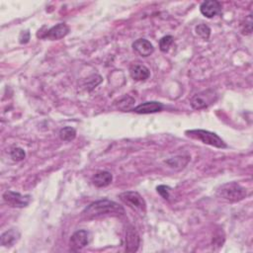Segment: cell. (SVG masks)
I'll use <instances>...</instances> for the list:
<instances>
[{
    "mask_svg": "<svg viewBox=\"0 0 253 253\" xmlns=\"http://www.w3.org/2000/svg\"><path fill=\"white\" fill-rule=\"evenodd\" d=\"M124 213H125L124 208L120 206L118 203L108 199H104L90 204L82 212V215L86 218H94V217H99L102 216H107L112 214H124Z\"/></svg>",
    "mask_w": 253,
    "mask_h": 253,
    "instance_id": "cell-1",
    "label": "cell"
},
{
    "mask_svg": "<svg viewBox=\"0 0 253 253\" xmlns=\"http://www.w3.org/2000/svg\"><path fill=\"white\" fill-rule=\"evenodd\" d=\"M217 195L231 203H235L243 200L247 196L246 189L236 182H230L221 185L217 191Z\"/></svg>",
    "mask_w": 253,
    "mask_h": 253,
    "instance_id": "cell-2",
    "label": "cell"
},
{
    "mask_svg": "<svg viewBox=\"0 0 253 253\" xmlns=\"http://www.w3.org/2000/svg\"><path fill=\"white\" fill-rule=\"evenodd\" d=\"M185 134L187 137L198 140L202 142L203 144L217 147V148H227L228 145L227 144L221 140L217 134L210 132V131H205V130H190L186 131Z\"/></svg>",
    "mask_w": 253,
    "mask_h": 253,
    "instance_id": "cell-3",
    "label": "cell"
},
{
    "mask_svg": "<svg viewBox=\"0 0 253 253\" xmlns=\"http://www.w3.org/2000/svg\"><path fill=\"white\" fill-rule=\"evenodd\" d=\"M120 200L126 204L128 207H130L135 212L145 215L146 212V204L145 199L141 196L140 193L135 191H126L122 194H120Z\"/></svg>",
    "mask_w": 253,
    "mask_h": 253,
    "instance_id": "cell-4",
    "label": "cell"
},
{
    "mask_svg": "<svg viewBox=\"0 0 253 253\" xmlns=\"http://www.w3.org/2000/svg\"><path fill=\"white\" fill-rule=\"evenodd\" d=\"M217 99V93L212 89H208L194 95L190 103H191L193 109L202 110L208 108L210 105L215 103Z\"/></svg>",
    "mask_w": 253,
    "mask_h": 253,
    "instance_id": "cell-5",
    "label": "cell"
},
{
    "mask_svg": "<svg viewBox=\"0 0 253 253\" xmlns=\"http://www.w3.org/2000/svg\"><path fill=\"white\" fill-rule=\"evenodd\" d=\"M3 199L6 204L13 208H25L31 202V196L22 195L13 191H6L3 194Z\"/></svg>",
    "mask_w": 253,
    "mask_h": 253,
    "instance_id": "cell-6",
    "label": "cell"
},
{
    "mask_svg": "<svg viewBox=\"0 0 253 253\" xmlns=\"http://www.w3.org/2000/svg\"><path fill=\"white\" fill-rule=\"evenodd\" d=\"M69 33H70V27L65 23H59L52 27L51 29H49L42 38L55 41V40H60L62 38H65Z\"/></svg>",
    "mask_w": 253,
    "mask_h": 253,
    "instance_id": "cell-7",
    "label": "cell"
},
{
    "mask_svg": "<svg viewBox=\"0 0 253 253\" xmlns=\"http://www.w3.org/2000/svg\"><path fill=\"white\" fill-rule=\"evenodd\" d=\"M90 241V235L87 231L81 230L75 232L71 237V247L73 250H79L86 245H88Z\"/></svg>",
    "mask_w": 253,
    "mask_h": 253,
    "instance_id": "cell-8",
    "label": "cell"
},
{
    "mask_svg": "<svg viewBox=\"0 0 253 253\" xmlns=\"http://www.w3.org/2000/svg\"><path fill=\"white\" fill-rule=\"evenodd\" d=\"M140 246V236L137 231L130 227L126 232V251L136 252Z\"/></svg>",
    "mask_w": 253,
    "mask_h": 253,
    "instance_id": "cell-9",
    "label": "cell"
},
{
    "mask_svg": "<svg viewBox=\"0 0 253 253\" xmlns=\"http://www.w3.org/2000/svg\"><path fill=\"white\" fill-rule=\"evenodd\" d=\"M200 11L205 17L213 18L220 13L221 4L217 0H209V1H205L201 4Z\"/></svg>",
    "mask_w": 253,
    "mask_h": 253,
    "instance_id": "cell-10",
    "label": "cell"
},
{
    "mask_svg": "<svg viewBox=\"0 0 253 253\" xmlns=\"http://www.w3.org/2000/svg\"><path fill=\"white\" fill-rule=\"evenodd\" d=\"M164 108V105L161 102L156 101H150V102H145L138 107L134 108L133 111L137 114H152V113H157L162 112Z\"/></svg>",
    "mask_w": 253,
    "mask_h": 253,
    "instance_id": "cell-11",
    "label": "cell"
},
{
    "mask_svg": "<svg viewBox=\"0 0 253 253\" xmlns=\"http://www.w3.org/2000/svg\"><path fill=\"white\" fill-rule=\"evenodd\" d=\"M133 49L137 54H139L141 56L144 57L149 56L154 52L153 45L145 39H139L135 41L133 43Z\"/></svg>",
    "mask_w": 253,
    "mask_h": 253,
    "instance_id": "cell-12",
    "label": "cell"
},
{
    "mask_svg": "<svg viewBox=\"0 0 253 253\" xmlns=\"http://www.w3.org/2000/svg\"><path fill=\"white\" fill-rule=\"evenodd\" d=\"M130 74L131 77L137 81H145L149 77L150 72L146 67L137 63L130 68Z\"/></svg>",
    "mask_w": 253,
    "mask_h": 253,
    "instance_id": "cell-13",
    "label": "cell"
},
{
    "mask_svg": "<svg viewBox=\"0 0 253 253\" xmlns=\"http://www.w3.org/2000/svg\"><path fill=\"white\" fill-rule=\"evenodd\" d=\"M20 238V233L16 229H11L4 234H2L1 237H0V243L2 246L5 247H11L13 246Z\"/></svg>",
    "mask_w": 253,
    "mask_h": 253,
    "instance_id": "cell-14",
    "label": "cell"
},
{
    "mask_svg": "<svg viewBox=\"0 0 253 253\" xmlns=\"http://www.w3.org/2000/svg\"><path fill=\"white\" fill-rule=\"evenodd\" d=\"M112 180H113V176L109 171H99L92 178L93 184L98 188L109 186L112 183Z\"/></svg>",
    "mask_w": 253,
    "mask_h": 253,
    "instance_id": "cell-15",
    "label": "cell"
},
{
    "mask_svg": "<svg viewBox=\"0 0 253 253\" xmlns=\"http://www.w3.org/2000/svg\"><path fill=\"white\" fill-rule=\"evenodd\" d=\"M75 137L76 131L72 126H66V128L61 129L59 132V138L65 142H72L75 139Z\"/></svg>",
    "mask_w": 253,
    "mask_h": 253,
    "instance_id": "cell-16",
    "label": "cell"
},
{
    "mask_svg": "<svg viewBox=\"0 0 253 253\" xmlns=\"http://www.w3.org/2000/svg\"><path fill=\"white\" fill-rule=\"evenodd\" d=\"M196 33L204 40H208L211 36V29L206 24H200L196 27Z\"/></svg>",
    "mask_w": 253,
    "mask_h": 253,
    "instance_id": "cell-17",
    "label": "cell"
},
{
    "mask_svg": "<svg viewBox=\"0 0 253 253\" xmlns=\"http://www.w3.org/2000/svg\"><path fill=\"white\" fill-rule=\"evenodd\" d=\"M10 154H11L12 160L15 162H22L23 160H25V157H26V152L21 147H13Z\"/></svg>",
    "mask_w": 253,
    "mask_h": 253,
    "instance_id": "cell-18",
    "label": "cell"
},
{
    "mask_svg": "<svg viewBox=\"0 0 253 253\" xmlns=\"http://www.w3.org/2000/svg\"><path fill=\"white\" fill-rule=\"evenodd\" d=\"M184 158H185V157H183V156L173 157V158H171V160H168V161L166 162V163L169 164L171 167H175V168H176L177 166H179V167H182V168H183V167L188 163V162H189V160L184 162Z\"/></svg>",
    "mask_w": 253,
    "mask_h": 253,
    "instance_id": "cell-19",
    "label": "cell"
},
{
    "mask_svg": "<svg viewBox=\"0 0 253 253\" xmlns=\"http://www.w3.org/2000/svg\"><path fill=\"white\" fill-rule=\"evenodd\" d=\"M173 43V37L172 36H164L163 38H162V40L160 41V48L161 51L163 53L168 52L170 46Z\"/></svg>",
    "mask_w": 253,
    "mask_h": 253,
    "instance_id": "cell-20",
    "label": "cell"
},
{
    "mask_svg": "<svg viewBox=\"0 0 253 253\" xmlns=\"http://www.w3.org/2000/svg\"><path fill=\"white\" fill-rule=\"evenodd\" d=\"M157 190V193L160 194L163 199L165 200H168L169 199V192H170V187L168 186H165V185H160L157 186L156 188Z\"/></svg>",
    "mask_w": 253,
    "mask_h": 253,
    "instance_id": "cell-21",
    "label": "cell"
},
{
    "mask_svg": "<svg viewBox=\"0 0 253 253\" xmlns=\"http://www.w3.org/2000/svg\"><path fill=\"white\" fill-rule=\"evenodd\" d=\"M252 15L250 14L247 19H245V25H244V28H242V34L244 35H249L251 34L252 32Z\"/></svg>",
    "mask_w": 253,
    "mask_h": 253,
    "instance_id": "cell-22",
    "label": "cell"
},
{
    "mask_svg": "<svg viewBox=\"0 0 253 253\" xmlns=\"http://www.w3.org/2000/svg\"><path fill=\"white\" fill-rule=\"evenodd\" d=\"M30 40V32L29 31H22L19 36V42L21 44H27Z\"/></svg>",
    "mask_w": 253,
    "mask_h": 253,
    "instance_id": "cell-23",
    "label": "cell"
}]
</instances>
